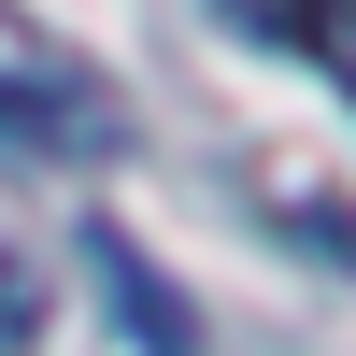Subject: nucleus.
<instances>
[{"label":"nucleus","instance_id":"nucleus-1","mask_svg":"<svg viewBox=\"0 0 356 356\" xmlns=\"http://www.w3.org/2000/svg\"><path fill=\"white\" fill-rule=\"evenodd\" d=\"M0 143H29V157H114L129 114H114V86L86 57H15L0 72Z\"/></svg>","mask_w":356,"mask_h":356},{"label":"nucleus","instance_id":"nucleus-2","mask_svg":"<svg viewBox=\"0 0 356 356\" xmlns=\"http://www.w3.org/2000/svg\"><path fill=\"white\" fill-rule=\"evenodd\" d=\"M86 257H100V285H114V314H129V342H143V356H200V314L157 285V257H143L129 228H86Z\"/></svg>","mask_w":356,"mask_h":356},{"label":"nucleus","instance_id":"nucleus-3","mask_svg":"<svg viewBox=\"0 0 356 356\" xmlns=\"http://www.w3.org/2000/svg\"><path fill=\"white\" fill-rule=\"evenodd\" d=\"M43 314H57L43 257H15V243H0V356H29V342H43Z\"/></svg>","mask_w":356,"mask_h":356}]
</instances>
